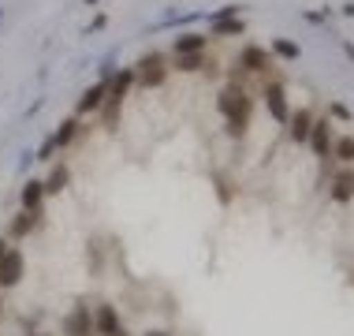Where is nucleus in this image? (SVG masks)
<instances>
[{
	"mask_svg": "<svg viewBox=\"0 0 354 336\" xmlns=\"http://www.w3.org/2000/svg\"><path fill=\"white\" fill-rule=\"evenodd\" d=\"M60 333L64 336H93V314H90V306H71L68 314H64V321H60Z\"/></svg>",
	"mask_w": 354,
	"mask_h": 336,
	"instance_id": "2",
	"label": "nucleus"
},
{
	"mask_svg": "<svg viewBox=\"0 0 354 336\" xmlns=\"http://www.w3.org/2000/svg\"><path fill=\"white\" fill-rule=\"evenodd\" d=\"M216 187H220V202H232V191H227V179L216 176Z\"/></svg>",
	"mask_w": 354,
	"mask_h": 336,
	"instance_id": "25",
	"label": "nucleus"
},
{
	"mask_svg": "<svg viewBox=\"0 0 354 336\" xmlns=\"http://www.w3.org/2000/svg\"><path fill=\"white\" fill-rule=\"evenodd\" d=\"M34 336H49V333H34Z\"/></svg>",
	"mask_w": 354,
	"mask_h": 336,
	"instance_id": "30",
	"label": "nucleus"
},
{
	"mask_svg": "<svg viewBox=\"0 0 354 336\" xmlns=\"http://www.w3.org/2000/svg\"><path fill=\"white\" fill-rule=\"evenodd\" d=\"M135 71H138V86H142V90H157V86H165L168 82V67L165 64H157V67H135Z\"/></svg>",
	"mask_w": 354,
	"mask_h": 336,
	"instance_id": "14",
	"label": "nucleus"
},
{
	"mask_svg": "<svg viewBox=\"0 0 354 336\" xmlns=\"http://www.w3.org/2000/svg\"><path fill=\"white\" fill-rule=\"evenodd\" d=\"M310 127H313V116H310L306 109L291 112V120H287V134H291V142L306 146V142H310Z\"/></svg>",
	"mask_w": 354,
	"mask_h": 336,
	"instance_id": "12",
	"label": "nucleus"
},
{
	"mask_svg": "<svg viewBox=\"0 0 354 336\" xmlns=\"http://www.w3.org/2000/svg\"><path fill=\"white\" fill-rule=\"evenodd\" d=\"M261 98H265V109H269V116H272L276 123H287V120H291V109H287V94H283L280 82H269Z\"/></svg>",
	"mask_w": 354,
	"mask_h": 336,
	"instance_id": "6",
	"label": "nucleus"
},
{
	"mask_svg": "<svg viewBox=\"0 0 354 336\" xmlns=\"http://www.w3.org/2000/svg\"><path fill=\"white\" fill-rule=\"evenodd\" d=\"M23 269H26V258L19 247H8V254L0 258V288H15L23 281Z\"/></svg>",
	"mask_w": 354,
	"mask_h": 336,
	"instance_id": "3",
	"label": "nucleus"
},
{
	"mask_svg": "<svg viewBox=\"0 0 354 336\" xmlns=\"http://www.w3.org/2000/svg\"><path fill=\"white\" fill-rule=\"evenodd\" d=\"M135 79H138V71H135V67H120V71L109 79V98H104V101H116V105H123V98L131 94V86H135Z\"/></svg>",
	"mask_w": 354,
	"mask_h": 336,
	"instance_id": "9",
	"label": "nucleus"
},
{
	"mask_svg": "<svg viewBox=\"0 0 354 336\" xmlns=\"http://www.w3.org/2000/svg\"><path fill=\"white\" fill-rule=\"evenodd\" d=\"M53 153H56V142H53V134H49V139H45L41 146H37V153H34V161H53Z\"/></svg>",
	"mask_w": 354,
	"mask_h": 336,
	"instance_id": "24",
	"label": "nucleus"
},
{
	"mask_svg": "<svg viewBox=\"0 0 354 336\" xmlns=\"http://www.w3.org/2000/svg\"><path fill=\"white\" fill-rule=\"evenodd\" d=\"M332 198L336 202H351L354 198V172H339V176L332 179Z\"/></svg>",
	"mask_w": 354,
	"mask_h": 336,
	"instance_id": "17",
	"label": "nucleus"
},
{
	"mask_svg": "<svg viewBox=\"0 0 354 336\" xmlns=\"http://www.w3.org/2000/svg\"><path fill=\"white\" fill-rule=\"evenodd\" d=\"M332 157L343 161V165H354V139L351 134H343V139L332 142Z\"/></svg>",
	"mask_w": 354,
	"mask_h": 336,
	"instance_id": "19",
	"label": "nucleus"
},
{
	"mask_svg": "<svg viewBox=\"0 0 354 336\" xmlns=\"http://www.w3.org/2000/svg\"><path fill=\"white\" fill-rule=\"evenodd\" d=\"M19 202H23V209H41V202H45V184H41V179H26L23 191H19Z\"/></svg>",
	"mask_w": 354,
	"mask_h": 336,
	"instance_id": "15",
	"label": "nucleus"
},
{
	"mask_svg": "<svg viewBox=\"0 0 354 336\" xmlns=\"http://www.w3.org/2000/svg\"><path fill=\"white\" fill-rule=\"evenodd\" d=\"M75 134H79V116H68V120H60V127L53 131V142H56V150L71 146V142H75Z\"/></svg>",
	"mask_w": 354,
	"mask_h": 336,
	"instance_id": "16",
	"label": "nucleus"
},
{
	"mask_svg": "<svg viewBox=\"0 0 354 336\" xmlns=\"http://www.w3.org/2000/svg\"><path fill=\"white\" fill-rule=\"evenodd\" d=\"M216 109H220V116H224V120H235V123H246V127H250L254 98L243 90V86L227 82L224 90H220V98H216Z\"/></svg>",
	"mask_w": 354,
	"mask_h": 336,
	"instance_id": "1",
	"label": "nucleus"
},
{
	"mask_svg": "<svg viewBox=\"0 0 354 336\" xmlns=\"http://www.w3.org/2000/svg\"><path fill=\"white\" fill-rule=\"evenodd\" d=\"M112 336H131V333H127V329H120V333H112Z\"/></svg>",
	"mask_w": 354,
	"mask_h": 336,
	"instance_id": "28",
	"label": "nucleus"
},
{
	"mask_svg": "<svg viewBox=\"0 0 354 336\" xmlns=\"http://www.w3.org/2000/svg\"><path fill=\"white\" fill-rule=\"evenodd\" d=\"M8 247H12V243H8V239H0V258L8 254Z\"/></svg>",
	"mask_w": 354,
	"mask_h": 336,
	"instance_id": "27",
	"label": "nucleus"
},
{
	"mask_svg": "<svg viewBox=\"0 0 354 336\" xmlns=\"http://www.w3.org/2000/svg\"><path fill=\"white\" fill-rule=\"evenodd\" d=\"M209 37L198 34V30H183L179 37H171V53L176 56H187V53H205Z\"/></svg>",
	"mask_w": 354,
	"mask_h": 336,
	"instance_id": "11",
	"label": "nucleus"
},
{
	"mask_svg": "<svg viewBox=\"0 0 354 336\" xmlns=\"http://www.w3.org/2000/svg\"><path fill=\"white\" fill-rule=\"evenodd\" d=\"M239 71L243 75H265L269 71V53L261 49V45H243V49H239Z\"/></svg>",
	"mask_w": 354,
	"mask_h": 336,
	"instance_id": "4",
	"label": "nucleus"
},
{
	"mask_svg": "<svg viewBox=\"0 0 354 336\" xmlns=\"http://www.w3.org/2000/svg\"><path fill=\"white\" fill-rule=\"evenodd\" d=\"M220 19H239V4H224V8H216V12L209 15V23H220Z\"/></svg>",
	"mask_w": 354,
	"mask_h": 336,
	"instance_id": "23",
	"label": "nucleus"
},
{
	"mask_svg": "<svg viewBox=\"0 0 354 336\" xmlns=\"http://www.w3.org/2000/svg\"><path fill=\"white\" fill-rule=\"evenodd\" d=\"M272 53L283 56V60H299V45L287 42V37H276V42H272Z\"/></svg>",
	"mask_w": 354,
	"mask_h": 336,
	"instance_id": "22",
	"label": "nucleus"
},
{
	"mask_svg": "<svg viewBox=\"0 0 354 336\" xmlns=\"http://www.w3.org/2000/svg\"><path fill=\"white\" fill-rule=\"evenodd\" d=\"M120 109H123V105H116V101H104V105H101V123H104V131H116Z\"/></svg>",
	"mask_w": 354,
	"mask_h": 336,
	"instance_id": "21",
	"label": "nucleus"
},
{
	"mask_svg": "<svg viewBox=\"0 0 354 336\" xmlns=\"http://www.w3.org/2000/svg\"><path fill=\"white\" fill-rule=\"evenodd\" d=\"M104 98H109V82H104V79H97L93 86H86V90H82L79 105H75V116H90V112H101Z\"/></svg>",
	"mask_w": 354,
	"mask_h": 336,
	"instance_id": "5",
	"label": "nucleus"
},
{
	"mask_svg": "<svg viewBox=\"0 0 354 336\" xmlns=\"http://www.w3.org/2000/svg\"><path fill=\"white\" fill-rule=\"evenodd\" d=\"M0 318H4V299H0Z\"/></svg>",
	"mask_w": 354,
	"mask_h": 336,
	"instance_id": "29",
	"label": "nucleus"
},
{
	"mask_svg": "<svg viewBox=\"0 0 354 336\" xmlns=\"http://www.w3.org/2000/svg\"><path fill=\"white\" fill-rule=\"evenodd\" d=\"M243 30H246V23L243 19H220V23H213V37H243Z\"/></svg>",
	"mask_w": 354,
	"mask_h": 336,
	"instance_id": "18",
	"label": "nucleus"
},
{
	"mask_svg": "<svg viewBox=\"0 0 354 336\" xmlns=\"http://www.w3.org/2000/svg\"><path fill=\"white\" fill-rule=\"evenodd\" d=\"M120 329H123V321H120L116 306L101 303L97 310H93V336H112V333H120Z\"/></svg>",
	"mask_w": 354,
	"mask_h": 336,
	"instance_id": "8",
	"label": "nucleus"
},
{
	"mask_svg": "<svg viewBox=\"0 0 354 336\" xmlns=\"http://www.w3.org/2000/svg\"><path fill=\"white\" fill-rule=\"evenodd\" d=\"M146 336H171V333H168V329H149Z\"/></svg>",
	"mask_w": 354,
	"mask_h": 336,
	"instance_id": "26",
	"label": "nucleus"
},
{
	"mask_svg": "<svg viewBox=\"0 0 354 336\" xmlns=\"http://www.w3.org/2000/svg\"><path fill=\"white\" fill-rule=\"evenodd\" d=\"M176 67L183 75H190V71H202L205 67V53H187V56H176Z\"/></svg>",
	"mask_w": 354,
	"mask_h": 336,
	"instance_id": "20",
	"label": "nucleus"
},
{
	"mask_svg": "<svg viewBox=\"0 0 354 336\" xmlns=\"http://www.w3.org/2000/svg\"><path fill=\"white\" fill-rule=\"evenodd\" d=\"M41 217H45L41 209H19L12 217V224H8V239H26L37 224H41Z\"/></svg>",
	"mask_w": 354,
	"mask_h": 336,
	"instance_id": "7",
	"label": "nucleus"
},
{
	"mask_svg": "<svg viewBox=\"0 0 354 336\" xmlns=\"http://www.w3.org/2000/svg\"><path fill=\"white\" fill-rule=\"evenodd\" d=\"M41 184H45V195H60V191H68V184H71V168L60 161V165L49 168V176H45Z\"/></svg>",
	"mask_w": 354,
	"mask_h": 336,
	"instance_id": "13",
	"label": "nucleus"
},
{
	"mask_svg": "<svg viewBox=\"0 0 354 336\" xmlns=\"http://www.w3.org/2000/svg\"><path fill=\"white\" fill-rule=\"evenodd\" d=\"M310 146L313 153L324 161V157H332V123L328 120H313V127H310Z\"/></svg>",
	"mask_w": 354,
	"mask_h": 336,
	"instance_id": "10",
	"label": "nucleus"
}]
</instances>
